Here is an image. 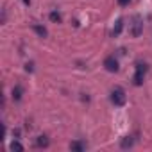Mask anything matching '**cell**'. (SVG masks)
Wrapping results in <instances>:
<instances>
[{
	"label": "cell",
	"mask_w": 152,
	"mask_h": 152,
	"mask_svg": "<svg viewBox=\"0 0 152 152\" xmlns=\"http://www.w3.org/2000/svg\"><path fill=\"white\" fill-rule=\"evenodd\" d=\"M125 100H127V97H125V90L124 88H120V86H115L113 90H111V102L115 104V106H124L125 104Z\"/></svg>",
	"instance_id": "1"
},
{
	"label": "cell",
	"mask_w": 152,
	"mask_h": 152,
	"mask_svg": "<svg viewBox=\"0 0 152 152\" xmlns=\"http://www.w3.org/2000/svg\"><path fill=\"white\" fill-rule=\"evenodd\" d=\"M145 75H147V64H145V63H138V64H136V73H134V79H132L136 86H141V84H143Z\"/></svg>",
	"instance_id": "2"
},
{
	"label": "cell",
	"mask_w": 152,
	"mask_h": 152,
	"mask_svg": "<svg viewBox=\"0 0 152 152\" xmlns=\"http://www.w3.org/2000/svg\"><path fill=\"white\" fill-rule=\"evenodd\" d=\"M141 32H143V20H141V16H132V25H131V34L134 36V38H138V36H141Z\"/></svg>",
	"instance_id": "3"
},
{
	"label": "cell",
	"mask_w": 152,
	"mask_h": 152,
	"mask_svg": "<svg viewBox=\"0 0 152 152\" xmlns=\"http://www.w3.org/2000/svg\"><path fill=\"white\" fill-rule=\"evenodd\" d=\"M104 68L107 70V72H118V59H115V56H109V57H106L104 59Z\"/></svg>",
	"instance_id": "4"
},
{
	"label": "cell",
	"mask_w": 152,
	"mask_h": 152,
	"mask_svg": "<svg viewBox=\"0 0 152 152\" xmlns=\"http://www.w3.org/2000/svg\"><path fill=\"white\" fill-rule=\"evenodd\" d=\"M86 148H88V143L81 141V140H75L70 143V150H73V152H84Z\"/></svg>",
	"instance_id": "5"
},
{
	"label": "cell",
	"mask_w": 152,
	"mask_h": 152,
	"mask_svg": "<svg viewBox=\"0 0 152 152\" xmlns=\"http://www.w3.org/2000/svg\"><path fill=\"white\" fill-rule=\"evenodd\" d=\"M134 145V140L131 138V136H125V138H122V141H120V147L122 148H131Z\"/></svg>",
	"instance_id": "6"
},
{
	"label": "cell",
	"mask_w": 152,
	"mask_h": 152,
	"mask_svg": "<svg viewBox=\"0 0 152 152\" xmlns=\"http://www.w3.org/2000/svg\"><path fill=\"white\" fill-rule=\"evenodd\" d=\"M32 29H34V32H36L39 38H47V34H48V31H47L45 27H41V25H32Z\"/></svg>",
	"instance_id": "7"
},
{
	"label": "cell",
	"mask_w": 152,
	"mask_h": 152,
	"mask_svg": "<svg viewBox=\"0 0 152 152\" xmlns=\"http://www.w3.org/2000/svg\"><path fill=\"white\" fill-rule=\"evenodd\" d=\"M36 147H38V148H45V147H48V138H47V136H39V138L36 140Z\"/></svg>",
	"instance_id": "8"
},
{
	"label": "cell",
	"mask_w": 152,
	"mask_h": 152,
	"mask_svg": "<svg viewBox=\"0 0 152 152\" xmlns=\"http://www.w3.org/2000/svg\"><path fill=\"white\" fill-rule=\"evenodd\" d=\"M122 27H124V20H118V22L115 23V27H113L111 34H113V36H118V34L122 32Z\"/></svg>",
	"instance_id": "9"
},
{
	"label": "cell",
	"mask_w": 152,
	"mask_h": 152,
	"mask_svg": "<svg viewBox=\"0 0 152 152\" xmlns=\"http://www.w3.org/2000/svg\"><path fill=\"white\" fill-rule=\"evenodd\" d=\"M48 18H50V22H54V23H61V20H63L57 11H52V13L48 15Z\"/></svg>",
	"instance_id": "10"
},
{
	"label": "cell",
	"mask_w": 152,
	"mask_h": 152,
	"mask_svg": "<svg viewBox=\"0 0 152 152\" xmlns=\"http://www.w3.org/2000/svg\"><path fill=\"white\" fill-rule=\"evenodd\" d=\"M13 99H15V100H20V99H22V88H20V86H16V88L13 90Z\"/></svg>",
	"instance_id": "11"
},
{
	"label": "cell",
	"mask_w": 152,
	"mask_h": 152,
	"mask_svg": "<svg viewBox=\"0 0 152 152\" xmlns=\"http://www.w3.org/2000/svg\"><path fill=\"white\" fill-rule=\"evenodd\" d=\"M11 150H16V152H22V150H23V145H22L20 141H13V143H11Z\"/></svg>",
	"instance_id": "12"
},
{
	"label": "cell",
	"mask_w": 152,
	"mask_h": 152,
	"mask_svg": "<svg viewBox=\"0 0 152 152\" xmlns=\"http://www.w3.org/2000/svg\"><path fill=\"white\" fill-rule=\"evenodd\" d=\"M129 2H131V0H118V4H120V6H127Z\"/></svg>",
	"instance_id": "13"
},
{
	"label": "cell",
	"mask_w": 152,
	"mask_h": 152,
	"mask_svg": "<svg viewBox=\"0 0 152 152\" xmlns=\"http://www.w3.org/2000/svg\"><path fill=\"white\" fill-rule=\"evenodd\" d=\"M23 4H25V6H29V4H31V0H23Z\"/></svg>",
	"instance_id": "14"
}]
</instances>
